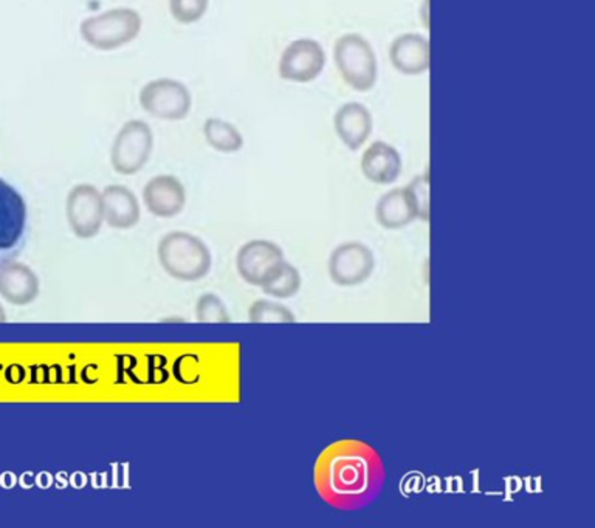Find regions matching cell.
I'll list each match as a JSON object with an SVG mask.
<instances>
[{"instance_id": "cell-1", "label": "cell", "mask_w": 595, "mask_h": 528, "mask_svg": "<svg viewBox=\"0 0 595 528\" xmlns=\"http://www.w3.org/2000/svg\"><path fill=\"white\" fill-rule=\"evenodd\" d=\"M315 487L327 505L339 512H357L380 496L386 466L372 445L344 439L327 446L315 463Z\"/></svg>"}, {"instance_id": "cell-2", "label": "cell", "mask_w": 595, "mask_h": 528, "mask_svg": "<svg viewBox=\"0 0 595 528\" xmlns=\"http://www.w3.org/2000/svg\"><path fill=\"white\" fill-rule=\"evenodd\" d=\"M157 257L169 276L183 282H196L211 271L212 257L205 242L186 231H171L157 245Z\"/></svg>"}, {"instance_id": "cell-3", "label": "cell", "mask_w": 595, "mask_h": 528, "mask_svg": "<svg viewBox=\"0 0 595 528\" xmlns=\"http://www.w3.org/2000/svg\"><path fill=\"white\" fill-rule=\"evenodd\" d=\"M143 28L137 10L118 7L86 17L80 23V36L89 47L98 51H113L138 38Z\"/></svg>"}, {"instance_id": "cell-4", "label": "cell", "mask_w": 595, "mask_h": 528, "mask_svg": "<svg viewBox=\"0 0 595 528\" xmlns=\"http://www.w3.org/2000/svg\"><path fill=\"white\" fill-rule=\"evenodd\" d=\"M333 58L339 75L357 92H369L379 76L377 56L372 45L361 34L349 33L341 36L333 48Z\"/></svg>"}, {"instance_id": "cell-5", "label": "cell", "mask_w": 595, "mask_h": 528, "mask_svg": "<svg viewBox=\"0 0 595 528\" xmlns=\"http://www.w3.org/2000/svg\"><path fill=\"white\" fill-rule=\"evenodd\" d=\"M28 240V208L25 198L0 179V266L14 260Z\"/></svg>"}, {"instance_id": "cell-6", "label": "cell", "mask_w": 595, "mask_h": 528, "mask_svg": "<svg viewBox=\"0 0 595 528\" xmlns=\"http://www.w3.org/2000/svg\"><path fill=\"white\" fill-rule=\"evenodd\" d=\"M154 150V132L143 119L121 126L111 148V165L120 175H133L148 165Z\"/></svg>"}, {"instance_id": "cell-7", "label": "cell", "mask_w": 595, "mask_h": 528, "mask_svg": "<svg viewBox=\"0 0 595 528\" xmlns=\"http://www.w3.org/2000/svg\"><path fill=\"white\" fill-rule=\"evenodd\" d=\"M138 101L146 113L165 121L185 119L192 107L190 89L172 78H157L144 84Z\"/></svg>"}, {"instance_id": "cell-8", "label": "cell", "mask_w": 595, "mask_h": 528, "mask_svg": "<svg viewBox=\"0 0 595 528\" xmlns=\"http://www.w3.org/2000/svg\"><path fill=\"white\" fill-rule=\"evenodd\" d=\"M65 217L71 233L78 239H92L98 236L104 223L102 196L98 187L90 183L73 186L67 194Z\"/></svg>"}, {"instance_id": "cell-9", "label": "cell", "mask_w": 595, "mask_h": 528, "mask_svg": "<svg viewBox=\"0 0 595 528\" xmlns=\"http://www.w3.org/2000/svg\"><path fill=\"white\" fill-rule=\"evenodd\" d=\"M375 257L370 248L358 240L344 242L330 253L327 271L330 281L339 287H357L372 276Z\"/></svg>"}, {"instance_id": "cell-10", "label": "cell", "mask_w": 595, "mask_h": 528, "mask_svg": "<svg viewBox=\"0 0 595 528\" xmlns=\"http://www.w3.org/2000/svg\"><path fill=\"white\" fill-rule=\"evenodd\" d=\"M284 260L282 248L275 242L254 239L239 248L236 254V270L248 285L262 287Z\"/></svg>"}, {"instance_id": "cell-11", "label": "cell", "mask_w": 595, "mask_h": 528, "mask_svg": "<svg viewBox=\"0 0 595 528\" xmlns=\"http://www.w3.org/2000/svg\"><path fill=\"white\" fill-rule=\"evenodd\" d=\"M326 53L315 39H296L285 47L279 59V76L284 81L306 84L312 82L323 73Z\"/></svg>"}, {"instance_id": "cell-12", "label": "cell", "mask_w": 595, "mask_h": 528, "mask_svg": "<svg viewBox=\"0 0 595 528\" xmlns=\"http://www.w3.org/2000/svg\"><path fill=\"white\" fill-rule=\"evenodd\" d=\"M146 209L159 218H172L183 211L186 190L174 175H155L143 187Z\"/></svg>"}, {"instance_id": "cell-13", "label": "cell", "mask_w": 595, "mask_h": 528, "mask_svg": "<svg viewBox=\"0 0 595 528\" xmlns=\"http://www.w3.org/2000/svg\"><path fill=\"white\" fill-rule=\"evenodd\" d=\"M39 277L27 264L10 260L0 266V296L11 306L23 307L38 299Z\"/></svg>"}, {"instance_id": "cell-14", "label": "cell", "mask_w": 595, "mask_h": 528, "mask_svg": "<svg viewBox=\"0 0 595 528\" xmlns=\"http://www.w3.org/2000/svg\"><path fill=\"white\" fill-rule=\"evenodd\" d=\"M390 59L396 70L417 76L429 69V41L422 34L405 33L392 41Z\"/></svg>"}, {"instance_id": "cell-15", "label": "cell", "mask_w": 595, "mask_h": 528, "mask_svg": "<svg viewBox=\"0 0 595 528\" xmlns=\"http://www.w3.org/2000/svg\"><path fill=\"white\" fill-rule=\"evenodd\" d=\"M402 157L394 146L375 141L361 157V172L375 185H392L402 174Z\"/></svg>"}, {"instance_id": "cell-16", "label": "cell", "mask_w": 595, "mask_h": 528, "mask_svg": "<svg viewBox=\"0 0 595 528\" xmlns=\"http://www.w3.org/2000/svg\"><path fill=\"white\" fill-rule=\"evenodd\" d=\"M335 132L346 148L358 150L372 133V115L360 102H348L338 108L333 118Z\"/></svg>"}, {"instance_id": "cell-17", "label": "cell", "mask_w": 595, "mask_h": 528, "mask_svg": "<svg viewBox=\"0 0 595 528\" xmlns=\"http://www.w3.org/2000/svg\"><path fill=\"white\" fill-rule=\"evenodd\" d=\"M104 222L113 229H131L139 222V203L135 194L124 185H109L101 192Z\"/></svg>"}, {"instance_id": "cell-18", "label": "cell", "mask_w": 595, "mask_h": 528, "mask_svg": "<svg viewBox=\"0 0 595 528\" xmlns=\"http://www.w3.org/2000/svg\"><path fill=\"white\" fill-rule=\"evenodd\" d=\"M375 218L385 229H400L408 227L417 218L416 206L406 187L388 191L375 205Z\"/></svg>"}, {"instance_id": "cell-19", "label": "cell", "mask_w": 595, "mask_h": 528, "mask_svg": "<svg viewBox=\"0 0 595 528\" xmlns=\"http://www.w3.org/2000/svg\"><path fill=\"white\" fill-rule=\"evenodd\" d=\"M203 137L206 143L221 154H236L244 148V137L240 130L221 118H208L205 121Z\"/></svg>"}, {"instance_id": "cell-20", "label": "cell", "mask_w": 595, "mask_h": 528, "mask_svg": "<svg viewBox=\"0 0 595 528\" xmlns=\"http://www.w3.org/2000/svg\"><path fill=\"white\" fill-rule=\"evenodd\" d=\"M301 273L298 271L295 265H291L287 260H284L282 265L276 270L269 281L262 287V291L267 296L278 297V299H289L298 295L301 290Z\"/></svg>"}, {"instance_id": "cell-21", "label": "cell", "mask_w": 595, "mask_h": 528, "mask_svg": "<svg viewBox=\"0 0 595 528\" xmlns=\"http://www.w3.org/2000/svg\"><path fill=\"white\" fill-rule=\"evenodd\" d=\"M248 321L254 324H291L296 318L293 312L282 304L269 299H258L248 308Z\"/></svg>"}, {"instance_id": "cell-22", "label": "cell", "mask_w": 595, "mask_h": 528, "mask_svg": "<svg viewBox=\"0 0 595 528\" xmlns=\"http://www.w3.org/2000/svg\"><path fill=\"white\" fill-rule=\"evenodd\" d=\"M196 319L205 324H228L232 318L221 297L214 293H205L197 299Z\"/></svg>"}, {"instance_id": "cell-23", "label": "cell", "mask_w": 595, "mask_h": 528, "mask_svg": "<svg viewBox=\"0 0 595 528\" xmlns=\"http://www.w3.org/2000/svg\"><path fill=\"white\" fill-rule=\"evenodd\" d=\"M210 8V0H169V13L181 25L199 22Z\"/></svg>"}, {"instance_id": "cell-24", "label": "cell", "mask_w": 595, "mask_h": 528, "mask_svg": "<svg viewBox=\"0 0 595 528\" xmlns=\"http://www.w3.org/2000/svg\"><path fill=\"white\" fill-rule=\"evenodd\" d=\"M408 191L412 203L416 206L417 218L423 222L429 220V172L417 175L408 186H405Z\"/></svg>"}, {"instance_id": "cell-25", "label": "cell", "mask_w": 595, "mask_h": 528, "mask_svg": "<svg viewBox=\"0 0 595 528\" xmlns=\"http://www.w3.org/2000/svg\"><path fill=\"white\" fill-rule=\"evenodd\" d=\"M7 321V313H5V308L0 304V323H5Z\"/></svg>"}]
</instances>
